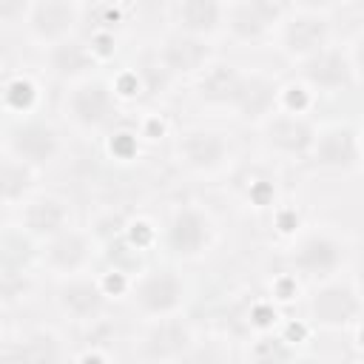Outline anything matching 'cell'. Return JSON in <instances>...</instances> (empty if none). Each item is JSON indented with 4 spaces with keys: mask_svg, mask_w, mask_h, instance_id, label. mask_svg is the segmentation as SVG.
<instances>
[{
    "mask_svg": "<svg viewBox=\"0 0 364 364\" xmlns=\"http://www.w3.org/2000/svg\"><path fill=\"white\" fill-rule=\"evenodd\" d=\"M330 40V17L327 9L318 6H296L287 9L282 26H279V43L282 51L296 60H310L318 51L327 48Z\"/></svg>",
    "mask_w": 364,
    "mask_h": 364,
    "instance_id": "cell-1",
    "label": "cell"
},
{
    "mask_svg": "<svg viewBox=\"0 0 364 364\" xmlns=\"http://www.w3.org/2000/svg\"><path fill=\"white\" fill-rule=\"evenodd\" d=\"M284 14H287V6H282V3H270V0H239V3H228L225 28L236 40H242V43H259L276 26H282Z\"/></svg>",
    "mask_w": 364,
    "mask_h": 364,
    "instance_id": "cell-2",
    "label": "cell"
},
{
    "mask_svg": "<svg viewBox=\"0 0 364 364\" xmlns=\"http://www.w3.org/2000/svg\"><path fill=\"white\" fill-rule=\"evenodd\" d=\"M82 6L80 3H68V0H40V3H28L26 6V26L31 31L34 40L57 46L71 40L74 26L82 17Z\"/></svg>",
    "mask_w": 364,
    "mask_h": 364,
    "instance_id": "cell-3",
    "label": "cell"
},
{
    "mask_svg": "<svg viewBox=\"0 0 364 364\" xmlns=\"http://www.w3.org/2000/svg\"><path fill=\"white\" fill-rule=\"evenodd\" d=\"M114 91L105 80L100 77H85L71 85L65 97V111L68 117L82 125V128H100L114 117Z\"/></svg>",
    "mask_w": 364,
    "mask_h": 364,
    "instance_id": "cell-4",
    "label": "cell"
},
{
    "mask_svg": "<svg viewBox=\"0 0 364 364\" xmlns=\"http://www.w3.org/2000/svg\"><path fill=\"white\" fill-rule=\"evenodd\" d=\"M6 148H9V156H14L17 162L28 168H40L57 156L60 139H57V131L46 122H20L9 128Z\"/></svg>",
    "mask_w": 364,
    "mask_h": 364,
    "instance_id": "cell-5",
    "label": "cell"
},
{
    "mask_svg": "<svg viewBox=\"0 0 364 364\" xmlns=\"http://www.w3.org/2000/svg\"><path fill=\"white\" fill-rule=\"evenodd\" d=\"M182 299H185V284L168 267H156L134 284V301L148 316H168L182 304Z\"/></svg>",
    "mask_w": 364,
    "mask_h": 364,
    "instance_id": "cell-6",
    "label": "cell"
},
{
    "mask_svg": "<svg viewBox=\"0 0 364 364\" xmlns=\"http://www.w3.org/2000/svg\"><path fill=\"white\" fill-rule=\"evenodd\" d=\"M301 77L304 82H310L313 88L321 91H338V88H350L355 80V68L350 54L338 51V48H324L316 57L301 63Z\"/></svg>",
    "mask_w": 364,
    "mask_h": 364,
    "instance_id": "cell-7",
    "label": "cell"
},
{
    "mask_svg": "<svg viewBox=\"0 0 364 364\" xmlns=\"http://www.w3.org/2000/svg\"><path fill=\"white\" fill-rule=\"evenodd\" d=\"M179 159L202 173H210L216 168H222V162L228 159V142L219 131H208V128H191L179 136L176 142Z\"/></svg>",
    "mask_w": 364,
    "mask_h": 364,
    "instance_id": "cell-8",
    "label": "cell"
},
{
    "mask_svg": "<svg viewBox=\"0 0 364 364\" xmlns=\"http://www.w3.org/2000/svg\"><path fill=\"white\" fill-rule=\"evenodd\" d=\"M225 11L228 3H216V0H182L171 6V20H173V31L179 34H191V37H210L225 26Z\"/></svg>",
    "mask_w": 364,
    "mask_h": 364,
    "instance_id": "cell-9",
    "label": "cell"
},
{
    "mask_svg": "<svg viewBox=\"0 0 364 364\" xmlns=\"http://www.w3.org/2000/svg\"><path fill=\"white\" fill-rule=\"evenodd\" d=\"M159 60L171 74H202L210 60V46L202 37L171 31L159 43Z\"/></svg>",
    "mask_w": 364,
    "mask_h": 364,
    "instance_id": "cell-10",
    "label": "cell"
},
{
    "mask_svg": "<svg viewBox=\"0 0 364 364\" xmlns=\"http://www.w3.org/2000/svg\"><path fill=\"white\" fill-rule=\"evenodd\" d=\"M358 307H361V301L353 293V287L338 284V282L318 287L310 299V316L321 327H344L358 313Z\"/></svg>",
    "mask_w": 364,
    "mask_h": 364,
    "instance_id": "cell-11",
    "label": "cell"
},
{
    "mask_svg": "<svg viewBox=\"0 0 364 364\" xmlns=\"http://www.w3.org/2000/svg\"><path fill=\"white\" fill-rule=\"evenodd\" d=\"M210 225L196 208H182L168 225V247L182 259H193L208 247Z\"/></svg>",
    "mask_w": 364,
    "mask_h": 364,
    "instance_id": "cell-12",
    "label": "cell"
},
{
    "mask_svg": "<svg viewBox=\"0 0 364 364\" xmlns=\"http://www.w3.org/2000/svg\"><path fill=\"white\" fill-rule=\"evenodd\" d=\"M57 304L74 321H94L105 310V296L91 279H71L57 290Z\"/></svg>",
    "mask_w": 364,
    "mask_h": 364,
    "instance_id": "cell-13",
    "label": "cell"
},
{
    "mask_svg": "<svg viewBox=\"0 0 364 364\" xmlns=\"http://www.w3.org/2000/svg\"><path fill=\"white\" fill-rule=\"evenodd\" d=\"M245 85V74L236 71L230 63H213L199 74V97L210 105H230L236 108L239 94Z\"/></svg>",
    "mask_w": 364,
    "mask_h": 364,
    "instance_id": "cell-14",
    "label": "cell"
},
{
    "mask_svg": "<svg viewBox=\"0 0 364 364\" xmlns=\"http://www.w3.org/2000/svg\"><path fill=\"white\" fill-rule=\"evenodd\" d=\"M68 208L57 196H37L23 208V228L40 239H57L68 228Z\"/></svg>",
    "mask_w": 364,
    "mask_h": 364,
    "instance_id": "cell-15",
    "label": "cell"
},
{
    "mask_svg": "<svg viewBox=\"0 0 364 364\" xmlns=\"http://www.w3.org/2000/svg\"><path fill=\"white\" fill-rule=\"evenodd\" d=\"M264 136L276 151L284 154H307L316 145V131L307 119L301 117H270L264 125Z\"/></svg>",
    "mask_w": 364,
    "mask_h": 364,
    "instance_id": "cell-16",
    "label": "cell"
},
{
    "mask_svg": "<svg viewBox=\"0 0 364 364\" xmlns=\"http://www.w3.org/2000/svg\"><path fill=\"white\" fill-rule=\"evenodd\" d=\"M313 156L318 165H330V168H350L358 159V139L355 131L347 125H336L327 128L324 134H316V145H313Z\"/></svg>",
    "mask_w": 364,
    "mask_h": 364,
    "instance_id": "cell-17",
    "label": "cell"
},
{
    "mask_svg": "<svg viewBox=\"0 0 364 364\" xmlns=\"http://www.w3.org/2000/svg\"><path fill=\"white\" fill-rule=\"evenodd\" d=\"M293 264L313 279H327L341 264V247L327 236H307L296 247Z\"/></svg>",
    "mask_w": 364,
    "mask_h": 364,
    "instance_id": "cell-18",
    "label": "cell"
},
{
    "mask_svg": "<svg viewBox=\"0 0 364 364\" xmlns=\"http://www.w3.org/2000/svg\"><path fill=\"white\" fill-rule=\"evenodd\" d=\"M63 347L51 333H28L17 347H6V364H60Z\"/></svg>",
    "mask_w": 364,
    "mask_h": 364,
    "instance_id": "cell-19",
    "label": "cell"
},
{
    "mask_svg": "<svg viewBox=\"0 0 364 364\" xmlns=\"http://www.w3.org/2000/svg\"><path fill=\"white\" fill-rule=\"evenodd\" d=\"M46 256H48V264H51L54 270L77 273V270L88 262V256H91V242H88V236H82L80 230H65V233H60L57 239H51Z\"/></svg>",
    "mask_w": 364,
    "mask_h": 364,
    "instance_id": "cell-20",
    "label": "cell"
},
{
    "mask_svg": "<svg viewBox=\"0 0 364 364\" xmlns=\"http://www.w3.org/2000/svg\"><path fill=\"white\" fill-rule=\"evenodd\" d=\"M191 344V330L179 318H159L145 336V353L151 358H173Z\"/></svg>",
    "mask_w": 364,
    "mask_h": 364,
    "instance_id": "cell-21",
    "label": "cell"
},
{
    "mask_svg": "<svg viewBox=\"0 0 364 364\" xmlns=\"http://www.w3.org/2000/svg\"><path fill=\"white\" fill-rule=\"evenodd\" d=\"M48 65H51V71L57 74V77H71V80H77V77H82L91 65H94V57H91V51L80 43V40H65V43H57V46H51L48 48ZM85 80V77H82Z\"/></svg>",
    "mask_w": 364,
    "mask_h": 364,
    "instance_id": "cell-22",
    "label": "cell"
},
{
    "mask_svg": "<svg viewBox=\"0 0 364 364\" xmlns=\"http://www.w3.org/2000/svg\"><path fill=\"white\" fill-rule=\"evenodd\" d=\"M273 97H276V85L273 80L262 77V74H245V85H242V94H239V102H236V111L247 119H256V117H264L273 105Z\"/></svg>",
    "mask_w": 364,
    "mask_h": 364,
    "instance_id": "cell-23",
    "label": "cell"
},
{
    "mask_svg": "<svg viewBox=\"0 0 364 364\" xmlns=\"http://www.w3.org/2000/svg\"><path fill=\"white\" fill-rule=\"evenodd\" d=\"M26 185H28V165L17 162L14 156H6V162H3V199L9 205L17 202L26 191Z\"/></svg>",
    "mask_w": 364,
    "mask_h": 364,
    "instance_id": "cell-24",
    "label": "cell"
},
{
    "mask_svg": "<svg viewBox=\"0 0 364 364\" xmlns=\"http://www.w3.org/2000/svg\"><path fill=\"white\" fill-rule=\"evenodd\" d=\"M256 364H284L287 361V347L279 338H264L256 344Z\"/></svg>",
    "mask_w": 364,
    "mask_h": 364,
    "instance_id": "cell-25",
    "label": "cell"
},
{
    "mask_svg": "<svg viewBox=\"0 0 364 364\" xmlns=\"http://www.w3.org/2000/svg\"><path fill=\"white\" fill-rule=\"evenodd\" d=\"M350 60H353V68L364 77V34L355 40V46H353V51H350Z\"/></svg>",
    "mask_w": 364,
    "mask_h": 364,
    "instance_id": "cell-26",
    "label": "cell"
},
{
    "mask_svg": "<svg viewBox=\"0 0 364 364\" xmlns=\"http://www.w3.org/2000/svg\"><path fill=\"white\" fill-rule=\"evenodd\" d=\"M358 287H361V296H364V267L358 270Z\"/></svg>",
    "mask_w": 364,
    "mask_h": 364,
    "instance_id": "cell-27",
    "label": "cell"
}]
</instances>
